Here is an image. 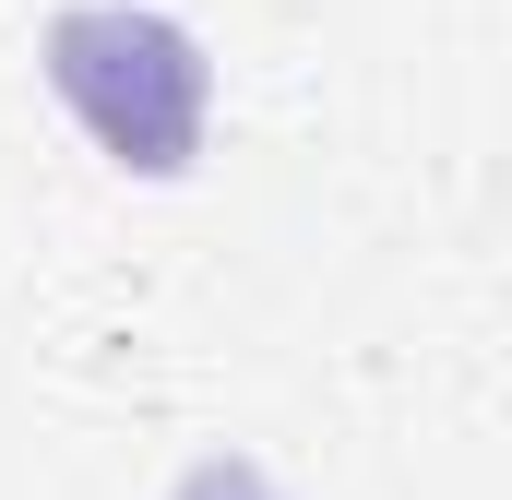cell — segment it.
<instances>
[{"instance_id": "6da1fadb", "label": "cell", "mask_w": 512, "mask_h": 500, "mask_svg": "<svg viewBox=\"0 0 512 500\" xmlns=\"http://www.w3.org/2000/svg\"><path fill=\"white\" fill-rule=\"evenodd\" d=\"M48 84H60L72 120L96 131V155H108V167H143V179L191 167V155H203V120H215V60H203V36L167 24V12H143V0H84V12H60V24H48Z\"/></svg>"}, {"instance_id": "7a4b0ae2", "label": "cell", "mask_w": 512, "mask_h": 500, "mask_svg": "<svg viewBox=\"0 0 512 500\" xmlns=\"http://www.w3.org/2000/svg\"><path fill=\"white\" fill-rule=\"evenodd\" d=\"M179 500H286V489H274L262 465H191V477H179Z\"/></svg>"}]
</instances>
